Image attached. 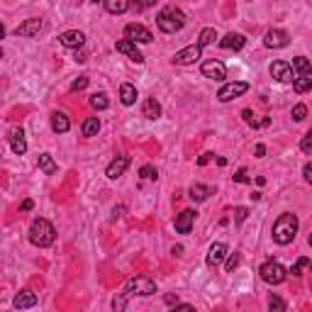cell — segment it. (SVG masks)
I'll return each mask as SVG.
<instances>
[{
	"label": "cell",
	"mask_w": 312,
	"mask_h": 312,
	"mask_svg": "<svg viewBox=\"0 0 312 312\" xmlns=\"http://www.w3.org/2000/svg\"><path fill=\"white\" fill-rule=\"evenodd\" d=\"M86 86H88V78H86V76H78L76 81L71 83V90H73V93H78V90H83Z\"/></svg>",
	"instance_id": "obj_39"
},
{
	"label": "cell",
	"mask_w": 312,
	"mask_h": 312,
	"mask_svg": "<svg viewBox=\"0 0 312 312\" xmlns=\"http://www.w3.org/2000/svg\"><path fill=\"white\" fill-rule=\"evenodd\" d=\"M298 227H300V222H298V217L293 215V212H283L278 220L273 222V229H271V234H273V242L280 246L290 244L293 239H295V234H298Z\"/></svg>",
	"instance_id": "obj_1"
},
{
	"label": "cell",
	"mask_w": 312,
	"mask_h": 312,
	"mask_svg": "<svg viewBox=\"0 0 312 312\" xmlns=\"http://www.w3.org/2000/svg\"><path fill=\"white\" fill-rule=\"evenodd\" d=\"M176 302H178V298H176V295H171V293H168V295H166V305H176Z\"/></svg>",
	"instance_id": "obj_50"
},
{
	"label": "cell",
	"mask_w": 312,
	"mask_h": 312,
	"mask_svg": "<svg viewBox=\"0 0 312 312\" xmlns=\"http://www.w3.org/2000/svg\"><path fill=\"white\" fill-rule=\"evenodd\" d=\"M12 305H15L17 310H27V307H34V305H37V295H34V293H30V290H22V293H17V295H15Z\"/></svg>",
	"instance_id": "obj_21"
},
{
	"label": "cell",
	"mask_w": 312,
	"mask_h": 312,
	"mask_svg": "<svg viewBox=\"0 0 312 312\" xmlns=\"http://www.w3.org/2000/svg\"><path fill=\"white\" fill-rule=\"evenodd\" d=\"M90 3H102V0H90Z\"/></svg>",
	"instance_id": "obj_52"
},
{
	"label": "cell",
	"mask_w": 312,
	"mask_h": 312,
	"mask_svg": "<svg viewBox=\"0 0 312 312\" xmlns=\"http://www.w3.org/2000/svg\"><path fill=\"white\" fill-rule=\"evenodd\" d=\"M307 266H310V258H307V256H302V258H298V261L293 264V268H290V273H293V276H302V271H305Z\"/></svg>",
	"instance_id": "obj_32"
},
{
	"label": "cell",
	"mask_w": 312,
	"mask_h": 312,
	"mask_svg": "<svg viewBox=\"0 0 312 312\" xmlns=\"http://www.w3.org/2000/svg\"><path fill=\"white\" fill-rule=\"evenodd\" d=\"M202 76L205 78H212V81H224L227 78V66H224L222 61H217V59H210V61H202Z\"/></svg>",
	"instance_id": "obj_8"
},
{
	"label": "cell",
	"mask_w": 312,
	"mask_h": 312,
	"mask_svg": "<svg viewBox=\"0 0 312 312\" xmlns=\"http://www.w3.org/2000/svg\"><path fill=\"white\" fill-rule=\"evenodd\" d=\"M39 32H42V20H39V17H30V20H24V22L15 30L17 37H37Z\"/></svg>",
	"instance_id": "obj_16"
},
{
	"label": "cell",
	"mask_w": 312,
	"mask_h": 312,
	"mask_svg": "<svg viewBox=\"0 0 312 312\" xmlns=\"http://www.w3.org/2000/svg\"><path fill=\"white\" fill-rule=\"evenodd\" d=\"M59 42H61V46H66V49H81V46L86 44V34L78 32V30H68V32H64L59 37Z\"/></svg>",
	"instance_id": "obj_13"
},
{
	"label": "cell",
	"mask_w": 312,
	"mask_h": 312,
	"mask_svg": "<svg viewBox=\"0 0 312 312\" xmlns=\"http://www.w3.org/2000/svg\"><path fill=\"white\" fill-rule=\"evenodd\" d=\"M39 171L46 176H54L56 173V161L51 159V154H39Z\"/></svg>",
	"instance_id": "obj_27"
},
{
	"label": "cell",
	"mask_w": 312,
	"mask_h": 312,
	"mask_svg": "<svg viewBox=\"0 0 312 312\" xmlns=\"http://www.w3.org/2000/svg\"><path fill=\"white\" fill-rule=\"evenodd\" d=\"M127 166H129V156H117V159H112L110 161V166H108V171H105V176H108L110 180H117L124 171H127Z\"/></svg>",
	"instance_id": "obj_14"
},
{
	"label": "cell",
	"mask_w": 312,
	"mask_h": 312,
	"mask_svg": "<svg viewBox=\"0 0 312 312\" xmlns=\"http://www.w3.org/2000/svg\"><path fill=\"white\" fill-rule=\"evenodd\" d=\"M258 273H261V278L266 280L268 285H280L283 280L288 278V271L280 266L278 261H266L264 266L258 268Z\"/></svg>",
	"instance_id": "obj_5"
},
{
	"label": "cell",
	"mask_w": 312,
	"mask_h": 312,
	"mask_svg": "<svg viewBox=\"0 0 312 312\" xmlns=\"http://www.w3.org/2000/svg\"><path fill=\"white\" fill-rule=\"evenodd\" d=\"M293 88H295V93H307V90L312 88V78L310 76H300V78H293Z\"/></svg>",
	"instance_id": "obj_31"
},
{
	"label": "cell",
	"mask_w": 312,
	"mask_h": 312,
	"mask_svg": "<svg viewBox=\"0 0 312 312\" xmlns=\"http://www.w3.org/2000/svg\"><path fill=\"white\" fill-rule=\"evenodd\" d=\"M122 212H124V207H115V210H112V220H117V217H122Z\"/></svg>",
	"instance_id": "obj_49"
},
{
	"label": "cell",
	"mask_w": 312,
	"mask_h": 312,
	"mask_svg": "<svg viewBox=\"0 0 312 312\" xmlns=\"http://www.w3.org/2000/svg\"><path fill=\"white\" fill-rule=\"evenodd\" d=\"M0 59H3V51H0Z\"/></svg>",
	"instance_id": "obj_53"
},
{
	"label": "cell",
	"mask_w": 312,
	"mask_h": 312,
	"mask_svg": "<svg viewBox=\"0 0 312 312\" xmlns=\"http://www.w3.org/2000/svg\"><path fill=\"white\" fill-rule=\"evenodd\" d=\"M112 307H115V310H124V307H127V298H115V300H112Z\"/></svg>",
	"instance_id": "obj_43"
},
{
	"label": "cell",
	"mask_w": 312,
	"mask_h": 312,
	"mask_svg": "<svg viewBox=\"0 0 312 312\" xmlns=\"http://www.w3.org/2000/svg\"><path fill=\"white\" fill-rule=\"evenodd\" d=\"M268 307L273 312H285V302L280 300L278 295H271V298H268Z\"/></svg>",
	"instance_id": "obj_35"
},
{
	"label": "cell",
	"mask_w": 312,
	"mask_h": 312,
	"mask_svg": "<svg viewBox=\"0 0 312 312\" xmlns=\"http://www.w3.org/2000/svg\"><path fill=\"white\" fill-rule=\"evenodd\" d=\"M237 266H239V254H229V256H227V264H224V271L232 273Z\"/></svg>",
	"instance_id": "obj_37"
},
{
	"label": "cell",
	"mask_w": 312,
	"mask_h": 312,
	"mask_svg": "<svg viewBox=\"0 0 312 312\" xmlns=\"http://www.w3.org/2000/svg\"><path fill=\"white\" fill-rule=\"evenodd\" d=\"M293 71H298L300 76H312V66L307 56H295L293 59Z\"/></svg>",
	"instance_id": "obj_26"
},
{
	"label": "cell",
	"mask_w": 312,
	"mask_h": 312,
	"mask_svg": "<svg viewBox=\"0 0 312 312\" xmlns=\"http://www.w3.org/2000/svg\"><path fill=\"white\" fill-rule=\"evenodd\" d=\"M302 178L310 183L312 180V164H305V168H302Z\"/></svg>",
	"instance_id": "obj_45"
},
{
	"label": "cell",
	"mask_w": 312,
	"mask_h": 312,
	"mask_svg": "<svg viewBox=\"0 0 312 312\" xmlns=\"http://www.w3.org/2000/svg\"><path fill=\"white\" fill-rule=\"evenodd\" d=\"M234 180H237V183H249V176H246L244 168H239V171L234 173Z\"/></svg>",
	"instance_id": "obj_42"
},
{
	"label": "cell",
	"mask_w": 312,
	"mask_h": 312,
	"mask_svg": "<svg viewBox=\"0 0 312 312\" xmlns=\"http://www.w3.org/2000/svg\"><path fill=\"white\" fill-rule=\"evenodd\" d=\"M202 49L198 44H190L186 46V49H180V51H176V56H173V64H178V66H190V64H195L198 59H200Z\"/></svg>",
	"instance_id": "obj_9"
},
{
	"label": "cell",
	"mask_w": 312,
	"mask_h": 312,
	"mask_svg": "<svg viewBox=\"0 0 312 312\" xmlns=\"http://www.w3.org/2000/svg\"><path fill=\"white\" fill-rule=\"evenodd\" d=\"M88 102H90V108H95V110H108V105H110L105 93H93Z\"/></svg>",
	"instance_id": "obj_29"
},
{
	"label": "cell",
	"mask_w": 312,
	"mask_h": 312,
	"mask_svg": "<svg viewBox=\"0 0 312 312\" xmlns=\"http://www.w3.org/2000/svg\"><path fill=\"white\" fill-rule=\"evenodd\" d=\"M183 24H186V15L176 5H166L156 15V27L166 34H176L178 30H183Z\"/></svg>",
	"instance_id": "obj_2"
},
{
	"label": "cell",
	"mask_w": 312,
	"mask_h": 312,
	"mask_svg": "<svg viewBox=\"0 0 312 312\" xmlns=\"http://www.w3.org/2000/svg\"><path fill=\"white\" fill-rule=\"evenodd\" d=\"M300 149H302V151H305V154H312V132H307V134H305V137H302Z\"/></svg>",
	"instance_id": "obj_38"
},
{
	"label": "cell",
	"mask_w": 312,
	"mask_h": 312,
	"mask_svg": "<svg viewBox=\"0 0 312 312\" xmlns=\"http://www.w3.org/2000/svg\"><path fill=\"white\" fill-rule=\"evenodd\" d=\"M139 176H142L144 180H156V178H159V171H156L151 164H146V166L139 168Z\"/></svg>",
	"instance_id": "obj_33"
},
{
	"label": "cell",
	"mask_w": 312,
	"mask_h": 312,
	"mask_svg": "<svg viewBox=\"0 0 312 312\" xmlns=\"http://www.w3.org/2000/svg\"><path fill=\"white\" fill-rule=\"evenodd\" d=\"M129 5H134L137 10L142 12V10H146V8H154L156 0H129Z\"/></svg>",
	"instance_id": "obj_36"
},
{
	"label": "cell",
	"mask_w": 312,
	"mask_h": 312,
	"mask_svg": "<svg viewBox=\"0 0 312 312\" xmlns=\"http://www.w3.org/2000/svg\"><path fill=\"white\" fill-rule=\"evenodd\" d=\"M254 154H256L258 159H261V156L266 154V146H264V144H256V149H254Z\"/></svg>",
	"instance_id": "obj_48"
},
{
	"label": "cell",
	"mask_w": 312,
	"mask_h": 312,
	"mask_svg": "<svg viewBox=\"0 0 312 312\" xmlns=\"http://www.w3.org/2000/svg\"><path fill=\"white\" fill-rule=\"evenodd\" d=\"M56 239V232H54V224L44 220V217H37L30 227V242L34 246H39V249H44V246H51Z\"/></svg>",
	"instance_id": "obj_3"
},
{
	"label": "cell",
	"mask_w": 312,
	"mask_h": 312,
	"mask_svg": "<svg viewBox=\"0 0 312 312\" xmlns=\"http://www.w3.org/2000/svg\"><path fill=\"white\" fill-rule=\"evenodd\" d=\"M120 100H122V105H134L137 102V88L132 83H122L120 86Z\"/></svg>",
	"instance_id": "obj_25"
},
{
	"label": "cell",
	"mask_w": 312,
	"mask_h": 312,
	"mask_svg": "<svg viewBox=\"0 0 312 312\" xmlns=\"http://www.w3.org/2000/svg\"><path fill=\"white\" fill-rule=\"evenodd\" d=\"M3 37H5V27L0 24V39H3Z\"/></svg>",
	"instance_id": "obj_51"
},
{
	"label": "cell",
	"mask_w": 312,
	"mask_h": 312,
	"mask_svg": "<svg viewBox=\"0 0 312 312\" xmlns=\"http://www.w3.org/2000/svg\"><path fill=\"white\" fill-rule=\"evenodd\" d=\"M115 49L120 51V54H124V56H129L134 64H144V54L137 49V44L134 42H129V39H120L117 44H115Z\"/></svg>",
	"instance_id": "obj_11"
},
{
	"label": "cell",
	"mask_w": 312,
	"mask_h": 312,
	"mask_svg": "<svg viewBox=\"0 0 312 312\" xmlns=\"http://www.w3.org/2000/svg\"><path fill=\"white\" fill-rule=\"evenodd\" d=\"M246 90H249V83L244 81H234V83H224L220 93H217V100L220 102H229L234 98H239V95H244Z\"/></svg>",
	"instance_id": "obj_7"
},
{
	"label": "cell",
	"mask_w": 312,
	"mask_h": 312,
	"mask_svg": "<svg viewBox=\"0 0 312 312\" xmlns=\"http://www.w3.org/2000/svg\"><path fill=\"white\" fill-rule=\"evenodd\" d=\"M51 129H54L56 134H66L68 129H71V120H68L64 112H54V115H51Z\"/></svg>",
	"instance_id": "obj_23"
},
{
	"label": "cell",
	"mask_w": 312,
	"mask_h": 312,
	"mask_svg": "<svg viewBox=\"0 0 312 312\" xmlns=\"http://www.w3.org/2000/svg\"><path fill=\"white\" fill-rule=\"evenodd\" d=\"M102 5L110 15H122L129 10V0H102Z\"/></svg>",
	"instance_id": "obj_24"
},
{
	"label": "cell",
	"mask_w": 312,
	"mask_h": 312,
	"mask_svg": "<svg viewBox=\"0 0 312 312\" xmlns=\"http://www.w3.org/2000/svg\"><path fill=\"white\" fill-rule=\"evenodd\" d=\"M76 61H78V64H83V61H88V54L83 51V46H81V49H76Z\"/></svg>",
	"instance_id": "obj_46"
},
{
	"label": "cell",
	"mask_w": 312,
	"mask_h": 312,
	"mask_svg": "<svg viewBox=\"0 0 312 312\" xmlns=\"http://www.w3.org/2000/svg\"><path fill=\"white\" fill-rule=\"evenodd\" d=\"M156 293V283L149 276H134L127 280L124 285V295H154Z\"/></svg>",
	"instance_id": "obj_4"
},
{
	"label": "cell",
	"mask_w": 312,
	"mask_h": 312,
	"mask_svg": "<svg viewBox=\"0 0 312 312\" xmlns=\"http://www.w3.org/2000/svg\"><path fill=\"white\" fill-rule=\"evenodd\" d=\"M195 215L198 212L195 210H183L180 215H176V232L178 234H188L190 229H193V222H195Z\"/></svg>",
	"instance_id": "obj_15"
},
{
	"label": "cell",
	"mask_w": 312,
	"mask_h": 312,
	"mask_svg": "<svg viewBox=\"0 0 312 312\" xmlns=\"http://www.w3.org/2000/svg\"><path fill=\"white\" fill-rule=\"evenodd\" d=\"M10 149L15 151L17 156H22L24 151H27V142H24V132H22V127H12L10 129Z\"/></svg>",
	"instance_id": "obj_17"
},
{
	"label": "cell",
	"mask_w": 312,
	"mask_h": 312,
	"mask_svg": "<svg viewBox=\"0 0 312 312\" xmlns=\"http://www.w3.org/2000/svg\"><path fill=\"white\" fill-rule=\"evenodd\" d=\"M224 256H227V246H224L222 242H215V244L210 246V251H207V266L217 268L224 261Z\"/></svg>",
	"instance_id": "obj_18"
},
{
	"label": "cell",
	"mask_w": 312,
	"mask_h": 312,
	"mask_svg": "<svg viewBox=\"0 0 312 312\" xmlns=\"http://www.w3.org/2000/svg\"><path fill=\"white\" fill-rule=\"evenodd\" d=\"M290 37L283 30H268L266 37H264V44L268 46V49H283V46H288Z\"/></svg>",
	"instance_id": "obj_12"
},
{
	"label": "cell",
	"mask_w": 312,
	"mask_h": 312,
	"mask_svg": "<svg viewBox=\"0 0 312 312\" xmlns=\"http://www.w3.org/2000/svg\"><path fill=\"white\" fill-rule=\"evenodd\" d=\"M124 39H129V42H134V44H151L154 42V34L146 30L144 24H127L124 27Z\"/></svg>",
	"instance_id": "obj_6"
},
{
	"label": "cell",
	"mask_w": 312,
	"mask_h": 312,
	"mask_svg": "<svg viewBox=\"0 0 312 312\" xmlns=\"http://www.w3.org/2000/svg\"><path fill=\"white\" fill-rule=\"evenodd\" d=\"M212 159H215V154H210V151H207V154H202L200 159H198V166H205V164H210Z\"/></svg>",
	"instance_id": "obj_44"
},
{
	"label": "cell",
	"mask_w": 312,
	"mask_h": 312,
	"mask_svg": "<svg viewBox=\"0 0 312 312\" xmlns=\"http://www.w3.org/2000/svg\"><path fill=\"white\" fill-rule=\"evenodd\" d=\"M32 207H34V202H32V200H24L22 205H20V210H22V212H30Z\"/></svg>",
	"instance_id": "obj_47"
},
{
	"label": "cell",
	"mask_w": 312,
	"mask_h": 312,
	"mask_svg": "<svg viewBox=\"0 0 312 312\" xmlns=\"http://www.w3.org/2000/svg\"><path fill=\"white\" fill-rule=\"evenodd\" d=\"M242 117H244V122L249 124V127H258V122L254 120V112H251V110H244V112H242Z\"/></svg>",
	"instance_id": "obj_41"
},
{
	"label": "cell",
	"mask_w": 312,
	"mask_h": 312,
	"mask_svg": "<svg viewBox=\"0 0 312 312\" xmlns=\"http://www.w3.org/2000/svg\"><path fill=\"white\" fill-rule=\"evenodd\" d=\"M246 217H249V210H246V207H237V210H234V222H244Z\"/></svg>",
	"instance_id": "obj_40"
},
{
	"label": "cell",
	"mask_w": 312,
	"mask_h": 312,
	"mask_svg": "<svg viewBox=\"0 0 312 312\" xmlns=\"http://www.w3.org/2000/svg\"><path fill=\"white\" fill-rule=\"evenodd\" d=\"M244 44H246L244 34H239V32H229L227 37L220 39V46H222V49H229V51H239Z\"/></svg>",
	"instance_id": "obj_19"
},
{
	"label": "cell",
	"mask_w": 312,
	"mask_h": 312,
	"mask_svg": "<svg viewBox=\"0 0 312 312\" xmlns=\"http://www.w3.org/2000/svg\"><path fill=\"white\" fill-rule=\"evenodd\" d=\"M98 129H100V120H98V117H88V120L83 122V127H81L83 137H95Z\"/></svg>",
	"instance_id": "obj_28"
},
{
	"label": "cell",
	"mask_w": 312,
	"mask_h": 312,
	"mask_svg": "<svg viewBox=\"0 0 312 312\" xmlns=\"http://www.w3.org/2000/svg\"><path fill=\"white\" fill-rule=\"evenodd\" d=\"M290 115H293V120H295V122H302V120L307 117V108H305L302 102H298V105L293 108V112H290Z\"/></svg>",
	"instance_id": "obj_34"
},
{
	"label": "cell",
	"mask_w": 312,
	"mask_h": 312,
	"mask_svg": "<svg viewBox=\"0 0 312 312\" xmlns=\"http://www.w3.org/2000/svg\"><path fill=\"white\" fill-rule=\"evenodd\" d=\"M142 115H144L146 120H159L161 117V105L156 98H146L144 105H142Z\"/></svg>",
	"instance_id": "obj_22"
},
{
	"label": "cell",
	"mask_w": 312,
	"mask_h": 312,
	"mask_svg": "<svg viewBox=\"0 0 312 312\" xmlns=\"http://www.w3.org/2000/svg\"><path fill=\"white\" fill-rule=\"evenodd\" d=\"M212 193H215V190H212L210 186H202V183H193V186L188 188V198H190V200H195V202H202V200H207Z\"/></svg>",
	"instance_id": "obj_20"
},
{
	"label": "cell",
	"mask_w": 312,
	"mask_h": 312,
	"mask_svg": "<svg viewBox=\"0 0 312 312\" xmlns=\"http://www.w3.org/2000/svg\"><path fill=\"white\" fill-rule=\"evenodd\" d=\"M215 39H217V32H215L212 27H205V30H202V32H200V39H198V46H200V49H205V46H210L212 42H215Z\"/></svg>",
	"instance_id": "obj_30"
},
{
	"label": "cell",
	"mask_w": 312,
	"mask_h": 312,
	"mask_svg": "<svg viewBox=\"0 0 312 312\" xmlns=\"http://www.w3.org/2000/svg\"><path fill=\"white\" fill-rule=\"evenodd\" d=\"M268 71H271V76L276 78L278 83H290L295 78V71H293V66H290L288 61H273Z\"/></svg>",
	"instance_id": "obj_10"
}]
</instances>
